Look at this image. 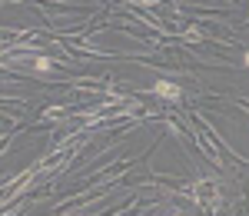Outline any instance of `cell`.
<instances>
[{
	"instance_id": "1",
	"label": "cell",
	"mask_w": 249,
	"mask_h": 216,
	"mask_svg": "<svg viewBox=\"0 0 249 216\" xmlns=\"http://www.w3.org/2000/svg\"><path fill=\"white\" fill-rule=\"evenodd\" d=\"M153 93L156 97H163V100H179V87L176 83H170V80H160V83H153Z\"/></svg>"
},
{
	"instance_id": "2",
	"label": "cell",
	"mask_w": 249,
	"mask_h": 216,
	"mask_svg": "<svg viewBox=\"0 0 249 216\" xmlns=\"http://www.w3.org/2000/svg\"><path fill=\"white\" fill-rule=\"evenodd\" d=\"M243 63H246V67H249V54H246V57H243Z\"/></svg>"
}]
</instances>
